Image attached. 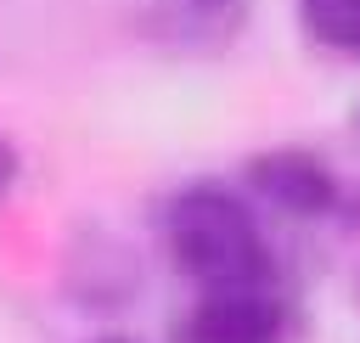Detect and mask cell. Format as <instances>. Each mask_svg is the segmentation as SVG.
Segmentation results:
<instances>
[{
    "label": "cell",
    "mask_w": 360,
    "mask_h": 343,
    "mask_svg": "<svg viewBox=\"0 0 360 343\" xmlns=\"http://www.w3.org/2000/svg\"><path fill=\"white\" fill-rule=\"evenodd\" d=\"M276 337L281 309L264 292H208L180 326V343H276Z\"/></svg>",
    "instance_id": "7a4b0ae2"
},
{
    "label": "cell",
    "mask_w": 360,
    "mask_h": 343,
    "mask_svg": "<svg viewBox=\"0 0 360 343\" xmlns=\"http://www.w3.org/2000/svg\"><path fill=\"white\" fill-rule=\"evenodd\" d=\"M169 247H174V264L208 292H259L270 281V253L253 214L219 186H191L174 197Z\"/></svg>",
    "instance_id": "6da1fadb"
},
{
    "label": "cell",
    "mask_w": 360,
    "mask_h": 343,
    "mask_svg": "<svg viewBox=\"0 0 360 343\" xmlns=\"http://www.w3.org/2000/svg\"><path fill=\"white\" fill-rule=\"evenodd\" d=\"M197 6H225V0H197Z\"/></svg>",
    "instance_id": "8992f818"
},
{
    "label": "cell",
    "mask_w": 360,
    "mask_h": 343,
    "mask_svg": "<svg viewBox=\"0 0 360 343\" xmlns=\"http://www.w3.org/2000/svg\"><path fill=\"white\" fill-rule=\"evenodd\" d=\"M298 6H304V22L321 45L360 51V0H298Z\"/></svg>",
    "instance_id": "277c9868"
},
{
    "label": "cell",
    "mask_w": 360,
    "mask_h": 343,
    "mask_svg": "<svg viewBox=\"0 0 360 343\" xmlns=\"http://www.w3.org/2000/svg\"><path fill=\"white\" fill-rule=\"evenodd\" d=\"M6 180H11V152L0 146V186H6Z\"/></svg>",
    "instance_id": "5b68a950"
},
{
    "label": "cell",
    "mask_w": 360,
    "mask_h": 343,
    "mask_svg": "<svg viewBox=\"0 0 360 343\" xmlns=\"http://www.w3.org/2000/svg\"><path fill=\"white\" fill-rule=\"evenodd\" d=\"M248 180H253V191L264 202H276L287 214H326L338 202L332 174L315 157H304V152H264V157H253Z\"/></svg>",
    "instance_id": "3957f363"
}]
</instances>
